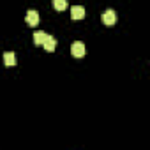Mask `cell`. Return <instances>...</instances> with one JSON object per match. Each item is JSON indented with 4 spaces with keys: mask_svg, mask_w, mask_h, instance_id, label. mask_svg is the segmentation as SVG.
<instances>
[{
    "mask_svg": "<svg viewBox=\"0 0 150 150\" xmlns=\"http://www.w3.org/2000/svg\"><path fill=\"white\" fill-rule=\"evenodd\" d=\"M71 53H72V57L81 58V57H85V53H87V48H85V44H83V42L76 41V42H72V46H71Z\"/></svg>",
    "mask_w": 150,
    "mask_h": 150,
    "instance_id": "1",
    "label": "cell"
},
{
    "mask_svg": "<svg viewBox=\"0 0 150 150\" xmlns=\"http://www.w3.org/2000/svg\"><path fill=\"white\" fill-rule=\"evenodd\" d=\"M103 23L108 25V27H113L117 23V13L113 9H108L104 14H103Z\"/></svg>",
    "mask_w": 150,
    "mask_h": 150,
    "instance_id": "2",
    "label": "cell"
},
{
    "mask_svg": "<svg viewBox=\"0 0 150 150\" xmlns=\"http://www.w3.org/2000/svg\"><path fill=\"white\" fill-rule=\"evenodd\" d=\"M71 18L72 20H83L85 18V7H81V6L71 7Z\"/></svg>",
    "mask_w": 150,
    "mask_h": 150,
    "instance_id": "3",
    "label": "cell"
},
{
    "mask_svg": "<svg viewBox=\"0 0 150 150\" xmlns=\"http://www.w3.org/2000/svg\"><path fill=\"white\" fill-rule=\"evenodd\" d=\"M37 23H39V13L34 11V9H30V11L27 13V25H30V27H37Z\"/></svg>",
    "mask_w": 150,
    "mask_h": 150,
    "instance_id": "4",
    "label": "cell"
},
{
    "mask_svg": "<svg viewBox=\"0 0 150 150\" xmlns=\"http://www.w3.org/2000/svg\"><path fill=\"white\" fill-rule=\"evenodd\" d=\"M42 46H44V50H46V51L53 53V51H55V48H57V39H55V37H51V35H46V39H44Z\"/></svg>",
    "mask_w": 150,
    "mask_h": 150,
    "instance_id": "5",
    "label": "cell"
},
{
    "mask_svg": "<svg viewBox=\"0 0 150 150\" xmlns=\"http://www.w3.org/2000/svg\"><path fill=\"white\" fill-rule=\"evenodd\" d=\"M4 64H6L7 67H14V65H16V55H14L13 51H6V53H4Z\"/></svg>",
    "mask_w": 150,
    "mask_h": 150,
    "instance_id": "6",
    "label": "cell"
},
{
    "mask_svg": "<svg viewBox=\"0 0 150 150\" xmlns=\"http://www.w3.org/2000/svg\"><path fill=\"white\" fill-rule=\"evenodd\" d=\"M46 32H42V30H37V32H34V42L37 44V46H42V42H44V39H46Z\"/></svg>",
    "mask_w": 150,
    "mask_h": 150,
    "instance_id": "7",
    "label": "cell"
},
{
    "mask_svg": "<svg viewBox=\"0 0 150 150\" xmlns=\"http://www.w3.org/2000/svg\"><path fill=\"white\" fill-rule=\"evenodd\" d=\"M53 7L57 11H65L69 6H67V0H53Z\"/></svg>",
    "mask_w": 150,
    "mask_h": 150,
    "instance_id": "8",
    "label": "cell"
}]
</instances>
